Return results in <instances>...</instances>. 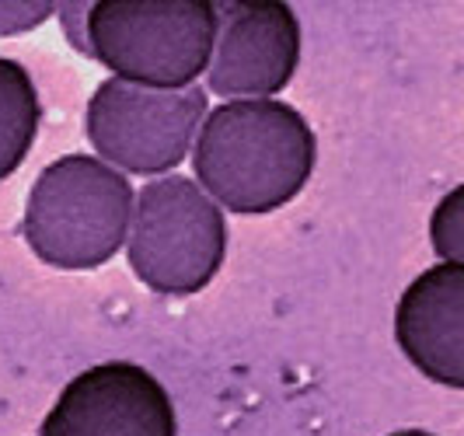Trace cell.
I'll list each match as a JSON object with an SVG mask.
<instances>
[{"label":"cell","instance_id":"cell-1","mask_svg":"<svg viewBox=\"0 0 464 436\" xmlns=\"http://www.w3.org/2000/svg\"><path fill=\"white\" fill-rule=\"evenodd\" d=\"M192 182L220 209L276 213L311 182L318 137L290 102L252 98L213 105L192 143Z\"/></svg>","mask_w":464,"mask_h":436},{"label":"cell","instance_id":"cell-2","mask_svg":"<svg viewBox=\"0 0 464 436\" xmlns=\"http://www.w3.org/2000/svg\"><path fill=\"white\" fill-rule=\"evenodd\" d=\"M130 179L94 154L46 164L24 199V241L53 269L84 273L122 252L133 217Z\"/></svg>","mask_w":464,"mask_h":436},{"label":"cell","instance_id":"cell-3","mask_svg":"<svg viewBox=\"0 0 464 436\" xmlns=\"http://www.w3.org/2000/svg\"><path fill=\"white\" fill-rule=\"evenodd\" d=\"M92 60L116 81L182 92L209 67L217 43L213 0H94L88 11Z\"/></svg>","mask_w":464,"mask_h":436},{"label":"cell","instance_id":"cell-4","mask_svg":"<svg viewBox=\"0 0 464 436\" xmlns=\"http://www.w3.org/2000/svg\"><path fill=\"white\" fill-rule=\"evenodd\" d=\"M122 248L143 286L164 297H192L224 266L227 220L192 179L161 175L137 192Z\"/></svg>","mask_w":464,"mask_h":436},{"label":"cell","instance_id":"cell-5","mask_svg":"<svg viewBox=\"0 0 464 436\" xmlns=\"http://www.w3.org/2000/svg\"><path fill=\"white\" fill-rule=\"evenodd\" d=\"M209 112L207 88L192 84L182 92H154L126 81H102L88 98L84 133L94 158L116 171L161 179L192 154L196 133Z\"/></svg>","mask_w":464,"mask_h":436},{"label":"cell","instance_id":"cell-6","mask_svg":"<svg viewBox=\"0 0 464 436\" xmlns=\"http://www.w3.org/2000/svg\"><path fill=\"white\" fill-rule=\"evenodd\" d=\"M301 67V22L283 0L217 4V43L207 94L224 102L276 98Z\"/></svg>","mask_w":464,"mask_h":436},{"label":"cell","instance_id":"cell-7","mask_svg":"<svg viewBox=\"0 0 464 436\" xmlns=\"http://www.w3.org/2000/svg\"><path fill=\"white\" fill-rule=\"evenodd\" d=\"M39 436H179V419L150 370L105 360L63 384Z\"/></svg>","mask_w":464,"mask_h":436},{"label":"cell","instance_id":"cell-8","mask_svg":"<svg viewBox=\"0 0 464 436\" xmlns=\"http://www.w3.org/2000/svg\"><path fill=\"white\" fill-rule=\"evenodd\" d=\"M395 343L433 384L464 388V262H437L401 290Z\"/></svg>","mask_w":464,"mask_h":436},{"label":"cell","instance_id":"cell-9","mask_svg":"<svg viewBox=\"0 0 464 436\" xmlns=\"http://www.w3.org/2000/svg\"><path fill=\"white\" fill-rule=\"evenodd\" d=\"M39 119L43 105L32 73L18 60L0 56V182L24 164L39 133Z\"/></svg>","mask_w":464,"mask_h":436},{"label":"cell","instance_id":"cell-10","mask_svg":"<svg viewBox=\"0 0 464 436\" xmlns=\"http://www.w3.org/2000/svg\"><path fill=\"white\" fill-rule=\"evenodd\" d=\"M430 248L437 262H464V185H454L430 213Z\"/></svg>","mask_w":464,"mask_h":436},{"label":"cell","instance_id":"cell-11","mask_svg":"<svg viewBox=\"0 0 464 436\" xmlns=\"http://www.w3.org/2000/svg\"><path fill=\"white\" fill-rule=\"evenodd\" d=\"M56 18L53 0H0V35H22Z\"/></svg>","mask_w":464,"mask_h":436},{"label":"cell","instance_id":"cell-12","mask_svg":"<svg viewBox=\"0 0 464 436\" xmlns=\"http://www.w3.org/2000/svg\"><path fill=\"white\" fill-rule=\"evenodd\" d=\"M88 11H92V4H84V0H63V4H56V22H60V28H63L67 46L73 49V53H81V56H88V60H92Z\"/></svg>","mask_w":464,"mask_h":436},{"label":"cell","instance_id":"cell-13","mask_svg":"<svg viewBox=\"0 0 464 436\" xmlns=\"http://www.w3.org/2000/svg\"><path fill=\"white\" fill-rule=\"evenodd\" d=\"M388 436H437V433H430V430H395V433Z\"/></svg>","mask_w":464,"mask_h":436}]
</instances>
